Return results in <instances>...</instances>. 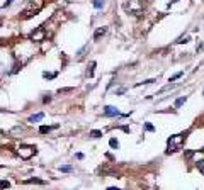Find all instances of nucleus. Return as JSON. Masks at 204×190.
I'll return each instance as SVG.
<instances>
[{
  "label": "nucleus",
  "instance_id": "obj_1",
  "mask_svg": "<svg viewBox=\"0 0 204 190\" xmlns=\"http://www.w3.org/2000/svg\"><path fill=\"white\" fill-rule=\"evenodd\" d=\"M43 7H44V0H27L26 7L20 12V19L27 20V19H31V17H34V15H38Z\"/></svg>",
  "mask_w": 204,
  "mask_h": 190
},
{
  "label": "nucleus",
  "instance_id": "obj_18",
  "mask_svg": "<svg viewBox=\"0 0 204 190\" xmlns=\"http://www.w3.org/2000/svg\"><path fill=\"white\" fill-rule=\"evenodd\" d=\"M182 71H179V73H175V75H174V76H170V80L169 81H175V80H179V78H180V76H182Z\"/></svg>",
  "mask_w": 204,
  "mask_h": 190
},
{
  "label": "nucleus",
  "instance_id": "obj_20",
  "mask_svg": "<svg viewBox=\"0 0 204 190\" xmlns=\"http://www.w3.org/2000/svg\"><path fill=\"white\" fill-rule=\"evenodd\" d=\"M197 168L201 170V173L204 175V161H197Z\"/></svg>",
  "mask_w": 204,
  "mask_h": 190
},
{
  "label": "nucleus",
  "instance_id": "obj_4",
  "mask_svg": "<svg viewBox=\"0 0 204 190\" xmlns=\"http://www.w3.org/2000/svg\"><path fill=\"white\" fill-rule=\"evenodd\" d=\"M29 39H33V41H43V39H44V31H43V27L33 31L31 36H29Z\"/></svg>",
  "mask_w": 204,
  "mask_h": 190
},
{
  "label": "nucleus",
  "instance_id": "obj_26",
  "mask_svg": "<svg viewBox=\"0 0 204 190\" xmlns=\"http://www.w3.org/2000/svg\"><path fill=\"white\" fill-rule=\"evenodd\" d=\"M175 2H177V0H170V4H175Z\"/></svg>",
  "mask_w": 204,
  "mask_h": 190
},
{
  "label": "nucleus",
  "instance_id": "obj_17",
  "mask_svg": "<svg viewBox=\"0 0 204 190\" xmlns=\"http://www.w3.org/2000/svg\"><path fill=\"white\" fill-rule=\"evenodd\" d=\"M145 131H148V132H153V131H155V127H153V124H150V122H146V124H145Z\"/></svg>",
  "mask_w": 204,
  "mask_h": 190
},
{
  "label": "nucleus",
  "instance_id": "obj_12",
  "mask_svg": "<svg viewBox=\"0 0 204 190\" xmlns=\"http://www.w3.org/2000/svg\"><path fill=\"white\" fill-rule=\"evenodd\" d=\"M92 4H94L95 9H102V7L106 5V0H94Z\"/></svg>",
  "mask_w": 204,
  "mask_h": 190
},
{
  "label": "nucleus",
  "instance_id": "obj_7",
  "mask_svg": "<svg viewBox=\"0 0 204 190\" xmlns=\"http://www.w3.org/2000/svg\"><path fill=\"white\" fill-rule=\"evenodd\" d=\"M44 117V114L43 112H39V114H34V115H31L29 119H27V122H38V121H41Z\"/></svg>",
  "mask_w": 204,
  "mask_h": 190
},
{
  "label": "nucleus",
  "instance_id": "obj_24",
  "mask_svg": "<svg viewBox=\"0 0 204 190\" xmlns=\"http://www.w3.org/2000/svg\"><path fill=\"white\" fill-rule=\"evenodd\" d=\"M12 2H14V0H7L5 4H4V7H9V5H12Z\"/></svg>",
  "mask_w": 204,
  "mask_h": 190
},
{
  "label": "nucleus",
  "instance_id": "obj_21",
  "mask_svg": "<svg viewBox=\"0 0 204 190\" xmlns=\"http://www.w3.org/2000/svg\"><path fill=\"white\" fill-rule=\"evenodd\" d=\"M189 41H190V37H189V36H185V37H180L177 42H180V44H182V42H189Z\"/></svg>",
  "mask_w": 204,
  "mask_h": 190
},
{
  "label": "nucleus",
  "instance_id": "obj_11",
  "mask_svg": "<svg viewBox=\"0 0 204 190\" xmlns=\"http://www.w3.org/2000/svg\"><path fill=\"white\" fill-rule=\"evenodd\" d=\"M94 68H95V61H92V63H90V68L87 70V76H88V78H92V76H94Z\"/></svg>",
  "mask_w": 204,
  "mask_h": 190
},
{
  "label": "nucleus",
  "instance_id": "obj_25",
  "mask_svg": "<svg viewBox=\"0 0 204 190\" xmlns=\"http://www.w3.org/2000/svg\"><path fill=\"white\" fill-rule=\"evenodd\" d=\"M107 190H121V189H117V187H109Z\"/></svg>",
  "mask_w": 204,
  "mask_h": 190
},
{
  "label": "nucleus",
  "instance_id": "obj_5",
  "mask_svg": "<svg viewBox=\"0 0 204 190\" xmlns=\"http://www.w3.org/2000/svg\"><path fill=\"white\" fill-rule=\"evenodd\" d=\"M104 115H107V117H112V115H119V110L112 105H106L104 107Z\"/></svg>",
  "mask_w": 204,
  "mask_h": 190
},
{
  "label": "nucleus",
  "instance_id": "obj_15",
  "mask_svg": "<svg viewBox=\"0 0 204 190\" xmlns=\"http://www.w3.org/2000/svg\"><path fill=\"white\" fill-rule=\"evenodd\" d=\"M24 183H39V185H43V180H39V178H29V180H26Z\"/></svg>",
  "mask_w": 204,
  "mask_h": 190
},
{
  "label": "nucleus",
  "instance_id": "obj_9",
  "mask_svg": "<svg viewBox=\"0 0 204 190\" xmlns=\"http://www.w3.org/2000/svg\"><path fill=\"white\" fill-rule=\"evenodd\" d=\"M185 102H187V97H180V99H177V100H175V107H177V109L182 107Z\"/></svg>",
  "mask_w": 204,
  "mask_h": 190
},
{
  "label": "nucleus",
  "instance_id": "obj_8",
  "mask_svg": "<svg viewBox=\"0 0 204 190\" xmlns=\"http://www.w3.org/2000/svg\"><path fill=\"white\" fill-rule=\"evenodd\" d=\"M109 146H111L112 149H117L119 148V141H117L116 137H111V139H109Z\"/></svg>",
  "mask_w": 204,
  "mask_h": 190
},
{
  "label": "nucleus",
  "instance_id": "obj_14",
  "mask_svg": "<svg viewBox=\"0 0 204 190\" xmlns=\"http://www.w3.org/2000/svg\"><path fill=\"white\" fill-rule=\"evenodd\" d=\"M56 75H58V73H48V71H44L43 76H44L46 80H53V78H56Z\"/></svg>",
  "mask_w": 204,
  "mask_h": 190
},
{
  "label": "nucleus",
  "instance_id": "obj_16",
  "mask_svg": "<svg viewBox=\"0 0 204 190\" xmlns=\"http://www.w3.org/2000/svg\"><path fill=\"white\" fill-rule=\"evenodd\" d=\"M0 189H10V182H7V180H0Z\"/></svg>",
  "mask_w": 204,
  "mask_h": 190
},
{
  "label": "nucleus",
  "instance_id": "obj_23",
  "mask_svg": "<svg viewBox=\"0 0 204 190\" xmlns=\"http://www.w3.org/2000/svg\"><path fill=\"white\" fill-rule=\"evenodd\" d=\"M51 100V97H49V95H46V97H44V99H43V102H44V104H48V102Z\"/></svg>",
  "mask_w": 204,
  "mask_h": 190
},
{
  "label": "nucleus",
  "instance_id": "obj_19",
  "mask_svg": "<svg viewBox=\"0 0 204 190\" xmlns=\"http://www.w3.org/2000/svg\"><path fill=\"white\" fill-rule=\"evenodd\" d=\"M60 170H61V171H65V173H68V171H72V170H73V168H72V166H68V165H67V166H60Z\"/></svg>",
  "mask_w": 204,
  "mask_h": 190
},
{
  "label": "nucleus",
  "instance_id": "obj_22",
  "mask_svg": "<svg viewBox=\"0 0 204 190\" xmlns=\"http://www.w3.org/2000/svg\"><path fill=\"white\" fill-rule=\"evenodd\" d=\"M124 92H126V88H124V87H121V88H117V90H116V95H122Z\"/></svg>",
  "mask_w": 204,
  "mask_h": 190
},
{
  "label": "nucleus",
  "instance_id": "obj_6",
  "mask_svg": "<svg viewBox=\"0 0 204 190\" xmlns=\"http://www.w3.org/2000/svg\"><path fill=\"white\" fill-rule=\"evenodd\" d=\"M106 32H107V27H99V29L95 31V34H94V39H95V41H99Z\"/></svg>",
  "mask_w": 204,
  "mask_h": 190
},
{
  "label": "nucleus",
  "instance_id": "obj_13",
  "mask_svg": "<svg viewBox=\"0 0 204 190\" xmlns=\"http://www.w3.org/2000/svg\"><path fill=\"white\" fill-rule=\"evenodd\" d=\"M88 136H90V137H94V139H97V137H101V136H102V131H97V129H95V131H90Z\"/></svg>",
  "mask_w": 204,
  "mask_h": 190
},
{
  "label": "nucleus",
  "instance_id": "obj_2",
  "mask_svg": "<svg viewBox=\"0 0 204 190\" xmlns=\"http://www.w3.org/2000/svg\"><path fill=\"white\" fill-rule=\"evenodd\" d=\"M187 134H189V131H185V132H180V134H174L169 137V141H167V155L170 153H175L179 149H182L184 142L187 139Z\"/></svg>",
  "mask_w": 204,
  "mask_h": 190
},
{
  "label": "nucleus",
  "instance_id": "obj_3",
  "mask_svg": "<svg viewBox=\"0 0 204 190\" xmlns=\"http://www.w3.org/2000/svg\"><path fill=\"white\" fill-rule=\"evenodd\" d=\"M19 155H20V158L29 160L33 155H36V148H34V146H27V144H24V146H20L19 148Z\"/></svg>",
  "mask_w": 204,
  "mask_h": 190
},
{
  "label": "nucleus",
  "instance_id": "obj_10",
  "mask_svg": "<svg viewBox=\"0 0 204 190\" xmlns=\"http://www.w3.org/2000/svg\"><path fill=\"white\" fill-rule=\"evenodd\" d=\"M56 127V126H53V127H51V126H41L39 127V132L41 134H46V132H49V131H51V129H54Z\"/></svg>",
  "mask_w": 204,
  "mask_h": 190
}]
</instances>
